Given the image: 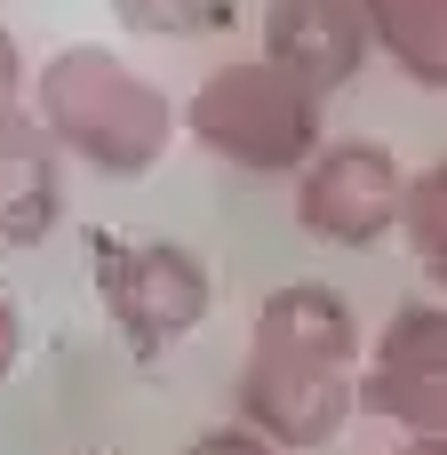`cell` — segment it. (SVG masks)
<instances>
[{"instance_id": "30bf717a", "label": "cell", "mask_w": 447, "mask_h": 455, "mask_svg": "<svg viewBox=\"0 0 447 455\" xmlns=\"http://www.w3.org/2000/svg\"><path fill=\"white\" fill-rule=\"evenodd\" d=\"M400 232H408V248H416L424 280H432V288L447 296V160H432V168H416Z\"/></svg>"}, {"instance_id": "4fadbf2b", "label": "cell", "mask_w": 447, "mask_h": 455, "mask_svg": "<svg viewBox=\"0 0 447 455\" xmlns=\"http://www.w3.org/2000/svg\"><path fill=\"white\" fill-rule=\"evenodd\" d=\"M16 112H32V104H24V56H16V40L0 32V120H16Z\"/></svg>"}, {"instance_id": "7c38bea8", "label": "cell", "mask_w": 447, "mask_h": 455, "mask_svg": "<svg viewBox=\"0 0 447 455\" xmlns=\"http://www.w3.org/2000/svg\"><path fill=\"white\" fill-rule=\"evenodd\" d=\"M184 455H280V448H272V440H256L248 424H216V432H200Z\"/></svg>"}, {"instance_id": "7a4b0ae2", "label": "cell", "mask_w": 447, "mask_h": 455, "mask_svg": "<svg viewBox=\"0 0 447 455\" xmlns=\"http://www.w3.org/2000/svg\"><path fill=\"white\" fill-rule=\"evenodd\" d=\"M32 120L56 136L64 160H80L88 176H112V184H136L168 160L184 112L112 48H56L40 72H32Z\"/></svg>"}, {"instance_id": "2e32d148", "label": "cell", "mask_w": 447, "mask_h": 455, "mask_svg": "<svg viewBox=\"0 0 447 455\" xmlns=\"http://www.w3.org/2000/svg\"><path fill=\"white\" fill-rule=\"evenodd\" d=\"M0 8H8V0H0Z\"/></svg>"}, {"instance_id": "ba28073f", "label": "cell", "mask_w": 447, "mask_h": 455, "mask_svg": "<svg viewBox=\"0 0 447 455\" xmlns=\"http://www.w3.org/2000/svg\"><path fill=\"white\" fill-rule=\"evenodd\" d=\"M56 224H64V152L32 112H16L0 120V248H40Z\"/></svg>"}, {"instance_id": "5b68a950", "label": "cell", "mask_w": 447, "mask_h": 455, "mask_svg": "<svg viewBox=\"0 0 447 455\" xmlns=\"http://www.w3.org/2000/svg\"><path fill=\"white\" fill-rule=\"evenodd\" d=\"M408 168H400V152L392 144H376V136H328L320 152H312V168L296 176V224L312 232V240H328V248H376L384 232H400V216H408Z\"/></svg>"}, {"instance_id": "8992f818", "label": "cell", "mask_w": 447, "mask_h": 455, "mask_svg": "<svg viewBox=\"0 0 447 455\" xmlns=\"http://www.w3.org/2000/svg\"><path fill=\"white\" fill-rule=\"evenodd\" d=\"M360 408L400 424V440H447V296H416L376 328Z\"/></svg>"}, {"instance_id": "5bb4252c", "label": "cell", "mask_w": 447, "mask_h": 455, "mask_svg": "<svg viewBox=\"0 0 447 455\" xmlns=\"http://www.w3.org/2000/svg\"><path fill=\"white\" fill-rule=\"evenodd\" d=\"M24 360V320H16V304L0 296V384H8V368Z\"/></svg>"}, {"instance_id": "52a82bcc", "label": "cell", "mask_w": 447, "mask_h": 455, "mask_svg": "<svg viewBox=\"0 0 447 455\" xmlns=\"http://www.w3.org/2000/svg\"><path fill=\"white\" fill-rule=\"evenodd\" d=\"M264 56L288 80H304L312 96H328V88H344V80L368 72L376 32H368L360 0H272L264 8Z\"/></svg>"}, {"instance_id": "8fae6325", "label": "cell", "mask_w": 447, "mask_h": 455, "mask_svg": "<svg viewBox=\"0 0 447 455\" xmlns=\"http://www.w3.org/2000/svg\"><path fill=\"white\" fill-rule=\"evenodd\" d=\"M112 16L152 40H200V32L232 24V0H112Z\"/></svg>"}, {"instance_id": "9a60e30c", "label": "cell", "mask_w": 447, "mask_h": 455, "mask_svg": "<svg viewBox=\"0 0 447 455\" xmlns=\"http://www.w3.org/2000/svg\"><path fill=\"white\" fill-rule=\"evenodd\" d=\"M392 455H447V440H400Z\"/></svg>"}, {"instance_id": "6da1fadb", "label": "cell", "mask_w": 447, "mask_h": 455, "mask_svg": "<svg viewBox=\"0 0 447 455\" xmlns=\"http://www.w3.org/2000/svg\"><path fill=\"white\" fill-rule=\"evenodd\" d=\"M360 368H368V344H360L344 288L280 280L248 320V360H240L232 408L280 455H312L360 416Z\"/></svg>"}, {"instance_id": "3957f363", "label": "cell", "mask_w": 447, "mask_h": 455, "mask_svg": "<svg viewBox=\"0 0 447 455\" xmlns=\"http://www.w3.org/2000/svg\"><path fill=\"white\" fill-rule=\"evenodd\" d=\"M184 136L248 176H304L328 144V112L304 80H288L272 56H232L184 96Z\"/></svg>"}, {"instance_id": "277c9868", "label": "cell", "mask_w": 447, "mask_h": 455, "mask_svg": "<svg viewBox=\"0 0 447 455\" xmlns=\"http://www.w3.org/2000/svg\"><path fill=\"white\" fill-rule=\"evenodd\" d=\"M88 280L112 320V336L136 360L176 352L208 312H216V272L200 248L160 240V232H88Z\"/></svg>"}, {"instance_id": "9c48e42d", "label": "cell", "mask_w": 447, "mask_h": 455, "mask_svg": "<svg viewBox=\"0 0 447 455\" xmlns=\"http://www.w3.org/2000/svg\"><path fill=\"white\" fill-rule=\"evenodd\" d=\"M376 56H392L416 88H447V0H360Z\"/></svg>"}]
</instances>
